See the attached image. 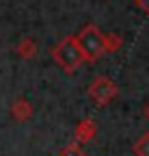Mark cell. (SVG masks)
<instances>
[{
  "label": "cell",
  "mask_w": 149,
  "mask_h": 156,
  "mask_svg": "<svg viewBox=\"0 0 149 156\" xmlns=\"http://www.w3.org/2000/svg\"><path fill=\"white\" fill-rule=\"evenodd\" d=\"M76 44H78V48H80L84 58H97V56H102L106 52V39L95 26H86L76 37Z\"/></svg>",
  "instance_id": "1"
},
{
  "label": "cell",
  "mask_w": 149,
  "mask_h": 156,
  "mask_svg": "<svg viewBox=\"0 0 149 156\" xmlns=\"http://www.w3.org/2000/svg\"><path fill=\"white\" fill-rule=\"evenodd\" d=\"M52 54H54V58H56V61H59L67 72L76 69L78 63L84 58L82 52H80V48H78V44H76V39H65V41H61Z\"/></svg>",
  "instance_id": "2"
},
{
  "label": "cell",
  "mask_w": 149,
  "mask_h": 156,
  "mask_svg": "<svg viewBox=\"0 0 149 156\" xmlns=\"http://www.w3.org/2000/svg\"><path fill=\"white\" fill-rule=\"evenodd\" d=\"M91 95L95 98L97 104L102 106V104H106L110 98L115 95V85L110 80H106V78H97L95 85H93V89H91Z\"/></svg>",
  "instance_id": "3"
},
{
  "label": "cell",
  "mask_w": 149,
  "mask_h": 156,
  "mask_svg": "<svg viewBox=\"0 0 149 156\" xmlns=\"http://www.w3.org/2000/svg\"><path fill=\"white\" fill-rule=\"evenodd\" d=\"M134 150H136L138 156H149V132L141 136V141L134 145Z\"/></svg>",
  "instance_id": "4"
},
{
  "label": "cell",
  "mask_w": 149,
  "mask_h": 156,
  "mask_svg": "<svg viewBox=\"0 0 149 156\" xmlns=\"http://www.w3.org/2000/svg\"><path fill=\"white\" fill-rule=\"evenodd\" d=\"M136 5H141V7L149 13V0H136Z\"/></svg>",
  "instance_id": "5"
}]
</instances>
